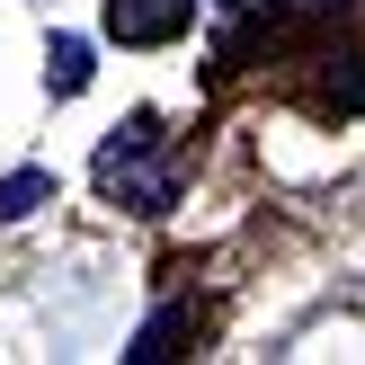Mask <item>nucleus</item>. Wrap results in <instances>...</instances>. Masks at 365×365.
<instances>
[{"mask_svg": "<svg viewBox=\"0 0 365 365\" xmlns=\"http://www.w3.org/2000/svg\"><path fill=\"white\" fill-rule=\"evenodd\" d=\"M98 187L125 196L134 214H170V205H178V170L160 160V125H152V116L116 125V134L98 143Z\"/></svg>", "mask_w": 365, "mask_h": 365, "instance_id": "obj_1", "label": "nucleus"}, {"mask_svg": "<svg viewBox=\"0 0 365 365\" xmlns=\"http://www.w3.org/2000/svg\"><path fill=\"white\" fill-rule=\"evenodd\" d=\"M196 0H107V36L116 45H178Z\"/></svg>", "mask_w": 365, "mask_h": 365, "instance_id": "obj_2", "label": "nucleus"}, {"mask_svg": "<svg viewBox=\"0 0 365 365\" xmlns=\"http://www.w3.org/2000/svg\"><path fill=\"white\" fill-rule=\"evenodd\" d=\"M45 89H53V98H81V89H89V45H81V36H53V53H45Z\"/></svg>", "mask_w": 365, "mask_h": 365, "instance_id": "obj_3", "label": "nucleus"}, {"mask_svg": "<svg viewBox=\"0 0 365 365\" xmlns=\"http://www.w3.org/2000/svg\"><path fill=\"white\" fill-rule=\"evenodd\" d=\"M53 196V170H18V178H0V223H18V214H36Z\"/></svg>", "mask_w": 365, "mask_h": 365, "instance_id": "obj_4", "label": "nucleus"}, {"mask_svg": "<svg viewBox=\"0 0 365 365\" xmlns=\"http://www.w3.org/2000/svg\"><path fill=\"white\" fill-rule=\"evenodd\" d=\"M214 9H250V0H214Z\"/></svg>", "mask_w": 365, "mask_h": 365, "instance_id": "obj_5", "label": "nucleus"}]
</instances>
